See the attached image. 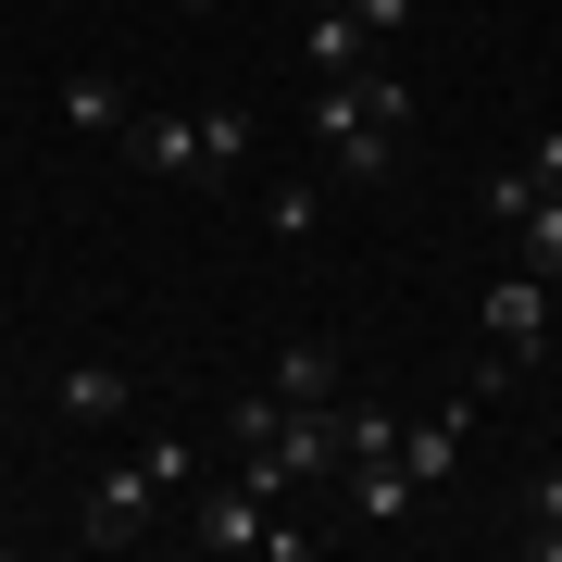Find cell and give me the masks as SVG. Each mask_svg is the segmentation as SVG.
Masks as SVG:
<instances>
[{
    "mask_svg": "<svg viewBox=\"0 0 562 562\" xmlns=\"http://www.w3.org/2000/svg\"><path fill=\"white\" fill-rule=\"evenodd\" d=\"M301 138L325 150V176L387 188V176H401V150H413V88H401V63H350V76H313Z\"/></svg>",
    "mask_w": 562,
    "mask_h": 562,
    "instance_id": "1",
    "label": "cell"
},
{
    "mask_svg": "<svg viewBox=\"0 0 562 562\" xmlns=\"http://www.w3.org/2000/svg\"><path fill=\"white\" fill-rule=\"evenodd\" d=\"M138 176H162V188H188V176H238V162L262 150V125L225 101V113H125V138H113Z\"/></svg>",
    "mask_w": 562,
    "mask_h": 562,
    "instance_id": "2",
    "label": "cell"
},
{
    "mask_svg": "<svg viewBox=\"0 0 562 562\" xmlns=\"http://www.w3.org/2000/svg\"><path fill=\"white\" fill-rule=\"evenodd\" d=\"M188 475H201V450H188V438H138L101 487H88V525H76V538H88V550H138V538H150V501H162V487H188Z\"/></svg>",
    "mask_w": 562,
    "mask_h": 562,
    "instance_id": "3",
    "label": "cell"
},
{
    "mask_svg": "<svg viewBox=\"0 0 562 562\" xmlns=\"http://www.w3.org/2000/svg\"><path fill=\"white\" fill-rule=\"evenodd\" d=\"M550 301H562V288L538 276V262H501V276H487V350H501V362H538L550 350Z\"/></svg>",
    "mask_w": 562,
    "mask_h": 562,
    "instance_id": "4",
    "label": "cell"
},
{
    "mask_svg": "<svg viewBox=\"0 0 562 562\" xmlns=\"http://www.w3.org/2000/svg\"><path fill=\"white\" fill-rule=\"evenodd\" d=\"M462 438H475V387H462L450 413H413V425H401V475L425 487V501H438V487L462 475Z\"/></svg>",
    "mask_w": 562,
    "mask_h": 562,
    "instance_id": "5",
    "label": "cell"
},
{
    "mask_svg": "<svg viewBox=\"0 0 562 562\" xmlns=\"http://www.w3.org/2000/svg\"><path fill=\"white\" fill-rule=\"evenodd\" d=\"M50 401L76 413V425H125V413H138V375H125V362H63Z\"/></svg>",
    "mask_w": 562,
    "mask_h": 562,
    "instance_id": "6",
    "label": "cell"
},
{
    "mask_svg": "<svg viewBox=\"0 0 562 562\" xmlns=\"http://www.w3.org/2000/svg\"><path fill=\"white\" fill-rule=\"evenodd\" d=\"M338 501H350V525H401L425 487L401 475V450H375V462H338Z\"/></svg>",
    "mask_w": 562,
    "mask_h": 562,
    "instance_id": "7",
    "label": "cell"
},
{
    "mask_svg": "<svg viewBox=\"0 0 562 562\" xmlns=\"http://www.w3.org/2000/svg\"><path fill=\"white\" fill-rule=\"evenodd\" d=\"M262 525H276V501H250L238 475L201 487V550H262Z\"/></svg>",
    "mask_w": 562,
    "mask_h": 562,
    "instance_id": "8",
    "label": "cell"
},
{
    "mask_svg": "<svg viewBox=\"0 0 562 562\" xmlns=\"http://www.w3.org/2000/svg\"><path fill=\"white\" fill-rule=\"evenodd\" d=\"M262 387H276L288 413H325V401H338V350H325V338H301V350H276V375H262Z\"/></svg>",
    "mask_w": 562,
    "mask_h": 562,
    "instance_id": "9",
    "label": "cell"
},
{
    "mask_svg": "<svg viewBox=\"0 0 562 562\" xmlns=\"http://www.w3.org/2000/svg\"><path fill=\"white\" fill-rule=\"evenodd\" d=\"M301 63L313 76H350V63H375V25L362 13H301Z\"/></svg>",
    "mask_w": 562,
    "mask_h": 562,
    "instance_id": "10",
    "label": "cell"
},
{
    "mask_svg": "<svg viewBox=\"0 0 562 562\" xmlns=\"http://www.w3.org/2000/svg\"><path fill=\"white\" fill-rule=\"evenodd\" d=\"M63 113H76L88 138H125V113H138V101H125V76H101V63H76V76H63Z\"/></svg>",
    "mask_w": 562,
    "mask_h": 562,
    "instance_id": "11",
    "label": "cell"
},
{
    "mask_svg": "<svg viewBox=\"0 0 562 562\" xmlns=\"http://www.w3.org/2000/svg\"><path fill=\"white\" fill-rule=\"evenodd\" d=\"M262 238H276V250H313V238H325V188H313V176L262 188Z\"/></svg>",
    "mask_w": 562,
    "mask_h": 562,
    "instance_id": "12",
    "label": "cell"
},
{
    "mask_svg": "<svg viewBox=\"0 0 562 562\" xmlns=\"http://www.w3.org/2000/svg\"><path fill=\"white\" fill-rule=\"evenodd\" d=\"M501 238H513V262H538V276L562 288V188H538V201H525V213L501 225Z\"/></svg>",
    "mask_w": 562,
    "mask_h": 562,
    "instance_id": "13",
    "label": "cell"
},
{
    "mask_svg": "<svg viewBox=\"0 0 562 562\" xmlns=\"http://www.w3.org/2000/svg\"><path fill=\"white\" fill-rule=\"evenodd\" d=\"M325 413H338V462H375V450H401V413H387V401H350V387H338Z\"/></svg>",
    "mask_w": 562,
    "mask_h": 562,
    "instance_id": "14",
    "label": "cell"
},
{
    "mask_svg": "<svg viewBox=\"0 0 562 562\" xmlns=\"http://www.w3.org/2000/svg\"><path fill=\"white\" fill-rule=\"evenodd\" d=\"M525 176H538V188H562V125H538V138H525Z\"/></svg>",
    "mask_w": 562,
    "mask_h": 562,
    "instance_id": "15",
    "label": "cell"
},
{
    "mask_svg": "<svg viewBox=\"0 0 562 562\" xmlns=\"http://www.w3.org/2000/svg\"><path fill=\"white\" fill-rule=\"evenodd\" d=\"M350 13L375 25V38H401V25H413V0H350Z\"/></svg>",
    "mask_w": 562,
    "mask_h": 562,
    "instance_id": "16",
    "label": "cell"
},
{
    "mask_svg": "<svg viewBox=\"0 0 562 562\" xmlns=\"http://www.w3.org/2000/svg\"><path fill=\"white\" fill-rule=\"evenodd\" d=\"M538 562H562V525H550V538H538Z\"/></svg>",
    "mask_w": 562,
    "mask_h": 562,
    "instance_id": "17",
    "label": "cell"
},
{
    "mask_svg": "<svg viewBox=\"0 0 562 562\" xmlns=\"http://www.w3.org/2000/svg\"><path fill=\"white\" fill-rule=\"evenodd\" d=\"M301 13H350V0H301Z\"/></svg>",
    "mask_w": 562,
    "mask_h": 562,
    "instance_id": "18",
    "label": "cell"
},
{
    "mask_svg": "<svg viewBox=\"0 0 562 562\" xmlns=\"http://www.w3.org/2000/svg\"><path fill=\"white\" fill-rule=\"evenodd\" d=\"M188 13H225V0H188Z\"/></svg>",
    "mask_w": 562,
    "mask_h": 562,
    "instance_id": "19",
    "label": "cell"
}]
</instances>
